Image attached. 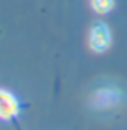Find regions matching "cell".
<instances>
[{
	"label": "cell",
	"mask_w": 127,
	"mask_h": 130,
	"mask_svg": "<svg viewBox=\"0 0 127 130\" xmlns=\"http://www.w3.org/2000/svg\"><path fill=\"white\" fill-rule=\"evenodd\" d=\"M89 5H91L92 12L105 16L115 9V0H89Z\"/></svg>",
	"instance_id": "cell-4"
},
{
	"label": "cell",
	"mask_w": 127,
	"mask_h": 130,
	"mask_svg": "<svg viewBox=\"0 0 127 130\" xmlns=\"http://www.w3.org/2000/svg\"><path fill=\"white\" fill-rule=\"evenodd\" d=\"M19 113H21V104L18 97L9 90L0 89V120L12 121L19 116Z\"/></svg>",
	"instance_id": "cell-2"
},
{
	"label": "cell",
	"mask_w": 127,
	"mask_h": 130,
	"mask_svg": "<svg viewBox=\"0 0 127 130\" xmlns=\"http://www.w3.org/2000/svg\"><path fill=\"white\" fill-rule=\"evenodd\" d=\"M117 99H118V92H115L113 89H105V90H99L94 95V104L96 106H108Z\"/></svg>",
	"instance_id": "cell-3"
},
{
	"label": "cell",
	"mask_w": 127,
	"mask_h": 130,
	"mask_svg": "<svg viewBox=\"0 0 127 130\" xmlns=\"http://www.w3.org/2000/svg\"><path fill=\"white\" fill-rule=\"evenodd\" d=\"M87 45L89 49L96 54H103L111 45V31L105 23H94L89 30L87 35Z\"/></svg>",
	"instance_id": "cell-1"
}]
</instances>
